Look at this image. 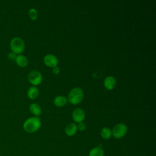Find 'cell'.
Instances as JSON below:
<instances>
[{"label": "cell", "instance_id": "1", "mask_svg": "<svg viewBox=\"0 0 156 156\" xmlns=\"http://www.w3.org/2000/svg\"><path fill=\"white\" fill-rule=\"evenodd\" d=\"M41 126V120L37 116L31 117L25 121L23 124L24 130L28 133H34L37 131Z\"/></svg>", "mask_w": 156, "mask_h": 156}, {"label": "cell", "instance_id": "2", "mask_svg": "<svg viewBox=\"0 0 156 156\" xmlns=\"http://www.w3.org/2000/svg\"><path fill=\"white\" fill-rule=\"evenodd\" d=\"M69 102L72 104H78L82 102L83 98V92L82 90L79 87L73 88L68 96Z\"/></svg>", "mask_w": 156, "mask_h": 156}, {"label": "cell", "instance_id": "3", "mask_svg": "<svg viewBox=\"0 0 156 156\" xmlns=\"http://www.w3.org/2000/svg\"><path fill=\"white\" fill-rule=\"evenodd\" d=\"M10 46L12 52L15 54H20L23 52L25 44L22 38L20 37H15L10 41Z\"/></svg>", "mask_w": 156, "mask_h": 156}, {"label": "cell", "instance_id": "4", "mask_svg": "<svg viewBox=\"0 0 156 156\" xmlns=\"http://www.w3.org/2000/svg\"><path fill=\"white\" fill-rule=\"evenodd\" d=\"M127 132V127L124 123H119L114 126L112 130V135L117 139L122 138Z\"/></svg>", "mask_w": 156, "mask_h": 156}, {"label": "cell", "instance_id": "5", "mask_svg": "<svg viewBox=\"0 0 156 156\" xmlns=\"http://www.w3.org/2000/svg\"><path fill=\"white\" fill-rule=\"evenodd\" d=\"M28 80L31 84L38 85L42 81V75L38 71H32L28 75Z\"/></svg>", "mask_w": 156, "mask_h": 156}, {"label": "cell", "instance_id": "6", "mask_svg": "<svg viewBox=\"0 0 156 156\" xmlns=\"http://www.w3.org/2000/svg\"><path fill=\"white\" fill-rule=\"evenodd\" d=\"M43 60H44V64L46 66L49 67H52V68L57 66L58 62L57 58L55 55L51 54L46 55L44 57Z\"/></svg>", "mask_w": 156, "mask_h": 156}, {"label": "cell", "instance_id": "7", "mask_svg": "<svg viewBox=\"0 0 156 156\" xmlns=\"http://www.w3.org/2000/svg\"><path fill=\"white\" fill-rule=\"evenodd\" d=\"M85 113L83 109L80 108H77L75 109L72 113L73 119L77 122H81L85 119Z\"/></svg>", "mask_w": 156, "mask_h": 156}, {"label": "cell", "instance_id": "8", "mask_svg": "<svg viewBox=\"0 0 156 156\" xmlns=\"http://www.w3.org/2000/svg\"><path fill=\"white\" fill-rule=\"evenodd\" d=\"M116 83V80L115 77L113 76H107L104 79V87L106 89L108 90H113L115 87Z\"/></svg>", "mask_w": 156, "mask_h": 156}, {"label": "cell", "instance_id": "9", "mask_svg": "<svg viewBox=\"0 0 156 156\" xmlns=\"http://www.w3.org/2000/svg\"><path fill=\"white\" fill-rule=\"evenodd\" d=\"M65 131L68 136H72L76 133L77 131V126L75 123H70L66 126Z\"/></svg>", "mask_w": 156, "mask_h": 156}, {"label": "cell", "instance_id": "10", "mask_svg": "<svg viewBox=\"0 0 156 156\" xmlns=\"http://www.w3.org/2000/svg\"><path fill=\"white\" fill-rule=\"evenodd\" d=\"M89 156H104V151L101 145H99L90 150Z\"/></svg>", "mask_w": 156, "mask_h": 156}, {"label": "cell", "instance_id": "11", "mask_svg": "<svg viewBox=\"0 0 156 156\" xmlns=\"http://www.w3.org/2000/svg\"><path fill=\"white\" fill-rule=\"evenodd\" d=\"M15 62L16 64L20 67H25L28 64L27 58L23 55H18L16 56Z\"/></svg>", "mask_w": 156, "mask_h": 156}, {"label": "cell", "instance_id": "12", "mask_svg": "<svg viewBox=\"0 0 156 156\" xmlns=\"http://www.w3.org/2000/svg\"><path fill=\"white\" fill-rule=\"evenodd\" d=\"M67 103V98L63 96H57L54 99V104L55 106L60 107Z\"/></svg>", "mask_w": 156, "mask_h": 156}, {"label": "cell", "instance_id": "13", "mask_svg": "<svg viewBox=\"0 0 156 156\" xmlns=\"http://www.w3.org/2000/svg\"><path fill=\"white\" fill-rule=\"evenodd\" d=\"M27 94L30 99H35L39 95V90L36 87H31L28 89Z\"/></svg>", "mask_w": 156, "mask_h": 156}, {"label": "cell", "instance_id": "14", "mask_svg": "<svg viewBox=\"0 0 156 156\" xmlns=\"http://www.w3.org/2000/svg\"><path fill=\"white\" fill-rule=\"evenodd\" d=\"M30 112L35 116H40L41 113V109L40 106L35 103H32L29 106Z\"/></svg>", "mask_w": 156, "mask_h": 156}, {"label": "cell", "instance_id": "15", "mask_svg": "<svg viewBox=\"0 0 156 156\" xmlns=\"http://www.w3.org/2000/svg\"><path fill=\"white\" fill-rule=\"evenodd\" d=\"M101 135L104 139H109L112 135V130L108 127H104L101 130Z\"/></svg>", "mask_w": 156, "mask_h": 156}, {"label": "cell", "instance_id": "16", "mask_svg": "<svg viewBox=\"0 0 156 156\" xmlns=\"http://www.w3.org/2000/svg\"><path fill=\"white\" fill-rule=\"evenodd\" d=\"M29 16L31 20H35L38 16V13L36 9H30L29 10Z\"/></svg>", "mask_w": 156, "mask_h": 156}, {"label": "cell", "instance_id": "17", "mask_svg": "<svg viewBox=\"0 0 156 156\" xmlns=\"http://www.w3.org/2000/svg\"><path fill=\"white\" fill-rule=\"evenodd\" d=\"M77 129H79V130L80 131H83L85 130L86 129V125L85 123H83V122H79V124H78V126H77Z\"/></svg>", "mask_w": 156, "mask_h": 156}, {"label": "cell", "instance_id": "18", "mask_svg": "<svg viewBox=\"0 0 156 156\" xmlns=\"http://www.w3.org/2000/svg\"><path fill=\"white\" fill-rule=\"evenodd\" d=\"M16 55L12 52H10L8 54V58L10 60H15L16 59Z\"/></svg>", "mask_w": 156, "mask_h": 156}, {"label": "cell", "instance_id": "19", "mask_svg": "<svg viewBox=\"0 0 156 156\" xmlns=\"http://www.w3.org/2000/svg\"><path fill=\"white\" fill-rule=\"evenodd\" d=\"M52 72L55 74H58L60 73V68L57 66L54 67L52 69Z\"/></svg>", "mask_w": 156, "mask_h": 156}]
</instances>
